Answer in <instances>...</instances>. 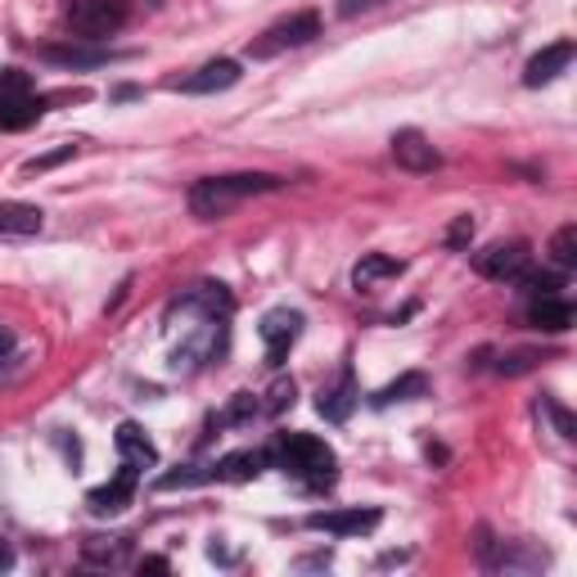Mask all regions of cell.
Returning <instances> with one entry per match:
<instances>
[{
	"mask_svg": "<svg viewBox=\"0 0 577 577\" xmlns=\"http://www.w3.org/2000/svg\"><path fill=\"white\" fill-rule=\"evenodd\" d=\"M285 180L280 176H266V172H239V176H203L199 186L190 190V212L199 222H217L235 203H244L253 195H271L280 190Z\"/></svg>",
	"mask_w": 577,
	"mask_h": 577,
	"instance_id": "cell-1",
	"label": "cell"
},
{
	"mask_svg": "<svg viewBox=\"0 0 577 577\" xmlns=\"http://www.w3.org/2000/svg\"><path fill=\"white\" fill-rule=\"evenodd\" d=\"M271 461H276L289 478L308 482V488H329L339 478V455L329 442L312 438V434H280V442L271 447Z\"/></svg>",
	"mask_w": 577,
	"mask_h": 577,
	"instance_id": "cell-2",
	"label": "cell"
},
{
	"mask_svg": "<svg viewBox=\"0 0 577 577\" xmlns=\"http://www.w3.org/2000/svg\"><path fill=\"white\" fill-rule=\"evenodd\" d=\"M127 14H131L127 0H73L68 27L81 41H100V37H113L127 23Z\"/></svg>",
	"mask_w": 577,
	"mask_h": 577,
	"instance_id": "cell-3",
	"label": "cell"
},
{
	"mask_svg": "<svg viewBox=\"0 0 577 577\" xmlns=\"http://www.w3.org/2000/svg\"><path fill=\"white\" fill-rule=\"evenodd\" d=\"M316 37H321V14L302 10V14H289V18H280V23H271L266 33L249 46V54H253V59H271V54H280V50L308 46V41H316Z\"/></svg>",
	"mask_w": 577,
	"mask_h": 577,
	"instance_id": "cell-4",
	"label": "cell"
},
{
	"mask_svg": "<svg viewBox=\"0 0 577 577\" xmlns=\"http://www.w3.org/2000/svg\"><path fill=\"white\" fill-rule=\"evenodd\" d=\"M528 266H532V249L524 239H510V244H492V249L474 253V271L482 280H514Z\"/></svg>",
	"mask_w": 577,
	"mask_h": 577,
	"instance_id": "cell-5",
	"label": "cell"
},
{
	"mask_svg": "<svg viewBox=\"0 0 577 577\" xmlns=\"http://www.w3.org/2000/svg\"><path fill=\"white\" fill-rule=\"evenodd\" d=\"M258 334H262V343H266V361H271V366H285L289 348L298 343V334H302V316L289 312V308H276V312L262 316Z\"/></svg>",
	"mask_w": 577,
	"mask_h": 577,
	"instance_id": "cell-6",
	"label": "cell"
},
{
	"mask_svg": "<svg viewBox=\"0 0 577 577\" xmlns=\"http://www.w3.org/2000/svg\"><path fill=\"white\" fill-rule=\"evenodd\" d=\"M308 528L312 532H329V537H361V532H375L379 528V510H316L308 514Z\"/></svg>",
	"mask_w": 577,
	"mask_h": 577,
	"instance_id": "cell-7",
	"label": "cell"
},
{
	"mask_svg": "<svg viewBox=\"0 0 577 577\" xmlns=\"http://www.w3.org/2000/svg\"><path fill=\"white\" fill-rule=\"evenodd\" d=\"M113 442H117V455H123V465L127 469H154L159 465V447L154 442H149L145 438V429H140V424H117V434H113Z\"/></svg>",
	"mask_w": 577,
	"mask_h": 577,
	"instance_id": "cell-8",
	"label": "cell"
},
{
	"mask_svg": "<svg viewBox=\"0 0 577 577\" xmlns=\"http://www.w3.org/2000/svg\"><path fill=\"white\" fill-rule=\"evenodd\" d=\"M392 159H398L406 172H434L442 159H438V149L424 140L415 127H406V131H398L392 136Z\"/></svg>",
	"mask_w": 577,
	"mask_h": 577,
	"instance_id": "cell-9",
	"label": "cell"
},
{
	"mask_svg": "<svg viewBox=\"0 0 577 577\" xmlns=\"http://www.w3.org/2000/svg\"><path fill=\"white\" fill-rule=\"evenodd\" d=\"M239 81V64L235 59H212V64H203L195 77L176 81V90H186V96H212V90H226Z\"/></svg>",
	"mask_w": 577,
	"mask_h": 577,
	"instance_id": "cell-10",
	"label": "cell"
},
{
	"mask_svg": "<svg viewBox=\"0 0 577 577\" xmlns=\"http://www.w3.org/2000/svg\"><path fill=\"white\" fill-rule=\"evenodd\" d=\"M136 478H140V474L123 465L113 482H104V488H96V492L86 497V505L96 510V514H117V510H127V505H131V497H136Z\"/></svg>",
	"mask_w": 577,
	"mask_h": 577,
	"instance_id": "cell-11",
	"label": "cell"
},
{
	"mask_svg": "<svg viewBox=\"0 0 577 577\" xmlns=\"http://www.w3.org/2000/svg\"><path fill=\"white\" fill-rule=\"evenodd\" d=\"M568 64H573V41H555V46H545L541 54H532V59H528V68H524V86H545V81H555Z\"/></svg>",
	"mask_w": 577,
	"mask_h": 577,
	"instance_id": "cell-12",
	"label": "cell"
},
{
	"mask_svg": "<svg viewBox=\"0 0 577 577\" xmlns=\"http://www.w3.org/2000/svg\"><path fill=\"white\" fill-rule=\"evenodd\" d=\"M356 402H361L356 379H352V371H343V375H339V384H334V388H321V402H316V411H321L325 419H334V424H343V419L356 411Z\"/></svg>",
	"mask_w": 577,
	"mask_h": 577,
	"instance_id": "cell-13",
	"label": "cell"
},
{
	"mask_svg": "<svg viewBox=\"0 0 577 577\" xmlns=\"http://www.w3.org/2000/svg\"><path fill=\"white\" fill-rule=\"evenodd\" d=\"M266 465H271V451H235L226 461L212 465V478L217 482H253Z\"/></svg>",
	"mask_w": 577,
	"mask_h": 577,
	"instance_id": "cell-14",
	"label": "cell"
},
{
	"mask_svg": "<svg viewBox=\"0 0 577 577\" xmlns=\"http://www.w3.org/2000/svg\"><path fill=\"white\" fill-rule=\"evenodd\" d=\"M41 113H46V100L37 96H0V131H23V127H33L41 123Z\"/></svg>",
	"mask_w": 577,
	"mask_h": 577,
	"instance_id": "cell-15",
	"label": "cell"
},
{
	"mask_svg": "<svg viewBox=\"0 0 577 577\" xmlns=\"http://www.w3.org/2000/svg\"><path fill=\"white\" fill-rule=\"evenodd\" d=\"M528 325L545 329V334H564L573 325V308L560 298V293H545V298H532V308H528Z\"/></svg>",
	"mask_w": 577,
	"mask_h": 577,
	"instance_id": "cell-16",
	"label": "cell"
},
{
	"mask_svg": "<svg viewBox=\"0 0 577 577\" xmlns=\"http://www.w3.org/2000/svg\"><path fill=\"white\" fill-rule=\"evenodd\" d=\"M41 59H50V64L59 68H100L109 64V50H86V46H41Z\"/></svg>",
	"mask_w": 577,
	"mask_h": 577,
	"instance_id": "cell-17",
	"label": "cell"
},
{
	"mask_svg": "<svg viewBox=\"0 0 577 577\" xmlns=\"http://www.w3.org/2000/svg\"><path fill=\"white\" fill-rule=\"evenodd\" d=\"M392 276H402V262L398 258H384V253H366V258L352 266V285L356 289H375L379 280H392Z\"/></svg>",
	"mask_w": 577,
	"mask_h": 577,
	"instance_id": "cell-18",
	"label": "cell"
},
{
	"mask_svg": "<svg viewBox=\"0 0 577 577\" xmlns=\"http://www.w3.org/2000/svg\"><path fill=\"white\" fill-rule=\"evenodd\" d=\"M46 212L33 203H0V235H37Z\"/></svg>",
	"mask_w": 577,
	"mask_h": 577,
	"instance_id": "cell-19",
	"label": "cell"
},
{
	"mask_svg": "<svg viewBox=\"0 0 577 577\" xmlns=\"http://www.w3.org/2000/svg\"><path fill=\"white\" fill-rule=\"evenodd\" d=\"M429 392V379H424L419 371H411V375H402V379H392V384H384L375 398H371V406H392V402H411V398H424Z\"/></svg>",
	"mask_w": 577,
	"mask_h": 577,
	"instance_id": "cell-20",
	"label": "cell"
},
{
	"mask_svg": "<svg viewBox=\"0 0 577 577\" xmlns=\"http://www.w3.org/2000/svg\"><path fill=\"white\" fill-rule=\"evenodd\" d=\"M81 560L86 564H109L117 568L127 560V537H86L81 541Z\"/></svg>",
	"mask_w": 577,
	"mask_h": 577,
	"instance_id": "cell-21",
	"label": "cell"
},
{
	"mask_svg": "<svg viewBox=\"0 0 577 577\" xmlns=\"http://www.w3.org/2000/svg\"><path fill=\"white\" fill-rule=\"evenodd\" d=\"M514 280H519L524 293H532V298H545V293H560V289H564V276H560V271H519Z\"/></svg>",
	"mask_w": 577,
	"mask_h": 577,
	"instance_id": "cell-22",
	"label": "cell"
},
{
	"mask_svg": "<svg viewBox=\"0 0 577 577\" xmlns=\"http://www.w3.org/2000/svg\"><path fill=\"white\" fill-rule=\"evenodd\" d=\"M551 262H555L560 271L577 266V226H560V230H555V239H551Z\"/></svg>",
	"mask_w": 577,
	"mask_h": 577,
	"instance_id": "cell-23",
	"label": "cell"
},
{
	"mask_svg": "<svg viewBox=\"0 0 577 577\" xmlns=\"http://www.w3.org/2000/svg\"><path fill=\"white\" fill-rule=\"evenodd\" d=\"M253 415H258V398H253V392H235L230 411H222L217 424H244V419H253Z\"/></svg>",
	"mask_w": 577,
	"mask_h": 577,
	"instance_id": "cell-24",
	"label": "cell"
},
{
	"mask_svg": "<svg viewBox=\"0 0 577 577\" xmlns=\"http://www.w3.org/2000/svg\"><path fill=\"white\" fill-rule=\"evenodd\" d=\"M73 154H77V145H59V149H50V154H41V159H33V163H27V176L50 172L54 163H64V159H73Z\"/></svg>",
	"mask_w": 577,
	"mask_h": 577,
	"instance_id": "cell-25",
	"label": "cell"
},
{
	"mask_svg": "<svg viewBox=\"0 0 577 577\" xmlns=\"http://www.w3.org/2000/svg\"><path fill=\"white\" fill-rule=\"evenodd\" d=\"M285 406H293V379H276V384H271V392H266V411L271 415L285 411Z\"/></svg>",
	"mask_w": 577,
	"mask_h": 577,
	"instance_id": "cell-26",
	"label": "cell"
},
{
	"mask_svg": "<svg viewBox=\"0 0 577 577\" xmlns=\"http://www.w3.org/2000/svg\"><path fill=\"white\" fill-rule=\"evenodd\" d=\"M469 239H474V217L465 212V217H455V222H451V230H447V249H465Z\"/></svg>",
	"mask_w": 577,
	"mask_h": 577,
	"instance_id": "cell-27",
	"label": "cell"
},
{
	"mask_svg": "<svg viewBox=\"0 0 577 577\" xmlns=\"http://www.w3.org/2000/svg\"><path fill=\"white\" fill-rule=\"evenodd\" d=\"M537 366V352H510V356H501V375H524V371H532Z\"/></svg>",
	"mask_w": 577,
	"mask_h": 577,
	"instance_id": "cell-28",
	"label": "cell"
},
{
	"mask_svg": "<svg viewBox=\"0 0 577 577\" xmlns=\"http://www.w3.org/2000/svg\"><path fill=\"white\" fill-rule=\"evenodd\" d=\"M375 5H384V0H339V14H343V18H356V14L375 10Z\"/></svg>",
	"mask_w": 577,
	"mask_h": 577,
	"instance_id": "cell-29",
	"label": "cell"
},
{
	"mask_svg": "<svg viewBox=\"0 0 577 577\" xmlns=\"http://www.w3.org/2000/svg\"><path fill=\"white\" fill-rule=\"evenodd\" d=\"M551 415H555V424H560V434H564V438H573V415H568V411H560V406H551Z\"/></svg>",
	"mask_w": 577,
	"mask_h": 577,
	"instance_id": "cell-30",
	"label": "cell"
},
{
	"mask_svg": "<svg viewBox=\"0 0 577 577\" xmlns=\"http://www.w3.org/2000/svg\"><path fill=\"white\" fill-rule=\"evenodd\" d=\"M0 568H14V551L5 545V537H0Z\"/></svg>",
	"mask_w": 577,
	"mask_h": 577,
	"instance_id": "cell-31",
	"label": "cell"
},
{
	"mask_svg": "<svg viewBox=\"0 0 577 577\" xmlns=\"http://www.w3.org/2000/svg\"><path fill=\"white\" fill-rule=\"evenodd\" d=\"M10 343H14V339H10V329H0V356L10 352Z\"/></svg>",
	"mask_w": 577,
	"mask_h": 577,
	"instance_id": "cell-32",
	"label": "cell"
}]
</instances>
